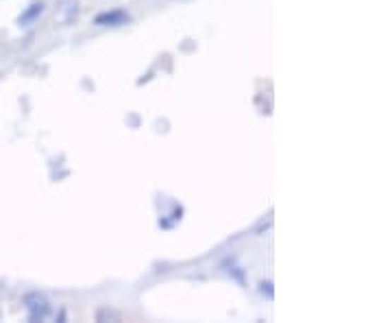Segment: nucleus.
Wrapping results in <instances>:
<instances>
[{
    "label": "nucleus",
    "mask_w": 392,
    "mask_h": 323,
    "mask_svg": "<svg viewBox=\"0 0 392 323\" xmlns=\"http://www.w3.org/2000/svg\"><path fill=\"white\" fill-rule=\"evenodd\" d=\"M22 306L26 310V319L31 323L44 321L50 317V302L48 297L40 290H31V293H24L22 295Z\"/></svg>",
    "instance_id": "nucleus-1"
},
{
    "label": "nucleus",
    "mask_w": 392,
    "mask_h": 323,
    "mask_svg": "<svg viewBox=\"0 0 392 323\" xmlns=\"http://www.w3.org/2000/svg\"><path fill=\"white\" fill-rule=\"evenodd\" d=\"M94 27H124V24L131 22V13L126 9H107V11H100L94 16Z\"/></svg>",
    "instance_id": "nucleus-2"
},
{
    "label": "nucleus",
    "mask_w": 392,
    "mask_h": 323,
    "mask_svg": "<svg viewBox=\"0 0 392 323\" xmlns=\"http://www.w3.org/2000/svg\"><path fill=\"white\" fill-rule=\"evenodd\" d=\"M44 11H46V3H44V0H33V3L26 5L22 9V13L16 18V24H18L20 29L31 27V24H35L44 16Z\"/></svg>",
    "instance_id": "nucleus-3"
},
{
    "label": "nucleus",
    "mask_w": 392,
    "mask_h": 323,
    "mask_svg": "<svg viewBox=\"0 0 392 323\" xmlns=\"http://www.w3.org/2000/svg\"><path fill=\"white\" fill-rule=\"evenodd\" d=\"M96 321H100V323H107V321H122V312L120 310H116V308H112V306H100L98 310H96Z\"/></svg>",
    "instance_id": "nucleus-4"
},
{
    "label": "nucleus",
    "mask_w": 392,
    "mask_h": 323,
    "mask_svg": "<svg viewBox=\"0 0 392 323\" xmlns=\"http://www.w3.org/2000/svg\"><path fill=\"white\" fill-rule=\"evenodd\" d=\"M259 293L268 297V300H275V284L271 280H261L259 282Z\"/></svg>",
    "instance_id": "nucleus-5"
},
{
    "label": "nucleus",
    "mask_w": 392,
    "mask_h": 323,
    "mask_svg": "<svg viewBox=\"0 0 392 323\" xmlns=\"http://www.w3.org/2000/svg\"><path fill=\"white\" fill-rule=\"evenodd\" d=\"M57 321H66V310H59V315H57Z\"/></svg>",
    "instance_id": "nucleus-6"
},
{
    "label": "nucleus",
    "mask_w": 392,
    "mask_h": 323,
    "mask_svg": "<svg viewBox=\"0 0 392 323\" xmlns=\"http://www.w3.org/2000/svg\"><path fill=\"white\" fill-rule=\"evenodd\" d=\"M0 317H3V310H0Z\"/></svg>",
    "instance_id": "nucleus-7"
}]
</instances>
